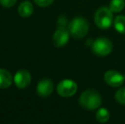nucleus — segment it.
Wrapping results in <instances>:
<instances>
[{"label": "nucleus", "mask_w": 125, "mask_h": 124, "mask_svg": "<svg viewBox=\"0 0 125 124\" xmlns=\"http://www.w3.org/2000/svg\"><path fill=\"white\" fill-rule=\"evenodd\" d=\"M77 83L70 79L62 80L57 85V93L63 98L72 97L77 93Z\"/></svg>", "instance_id": "39448f33"}, {"label": "nucleus", "mask_w": 125, "mask_h": 124, "mask_svg": "<svg viewBox=\"0 0 125 124\" xmlns=\"http://www.w3.org/2000/svg\"><path fill=\"white\" fill-rule=\"evenodd\" d=\"M31 76L30 72L27 70L21 69L19 70L15 73L14 76V83L15 86L20 89H24L26 87H28L31 83Z\"/></svg>", "instance_id": "423d86ee"}, {"label": "nucleus", "mask_w": 125, "mask_h": 124, "mask_svg": "<svg viewBox=\"0 0 125 124\" xmlns=\"http://www.w3.org/2000/svg\"><path fill=\"white\" fill-rule=\"evenodd\" d=\"M78 103L83 109L94 111L99 108L102 103L100 94L94 89H87L81 94Z\"/></svg>", "instance_id": "f257e3e1"}, {"label": "nucleus", "mask_w": 125, "mask_h": 124, "mask_svg": "<svg viewBox=\"0 0 125 124\" xmlns=\"http://www.w3.org/2000/svg\"><path fill=\"white\" fill-rule=\"evenodd\" d=\"M113 15L112 11L107 7H101L94 15V23L101 30H107L112 25Z\"/></svg>", "instance_id": "7ed1b4c3"}, {"label": "nucleus", "mask_w": 125, "mask_h": 124, "mask_svg": "<svg viewBox=\"0 0 125 124\" xmlns=\"http://www.w3.org/2000/svg\"><path fill=\"white\" fill-rule=\"evenodd\" d=\"M112 43L106 38H98L92 44V50L97 56L104 57L112 51Z\"/></svg>", "instance_id": "20e7f679"}, {"label": "nucleus", "mask_w": 125, "mask_h": 124, "mask_svg": "<svg viewBox=\"0 0 125 124\" xmlns=\"http://www.w3.org/2000/svg\"><path fill=\"white\" fill-rule=\"evenodd\" d=\"M17 0H0V3L4 8H11L15 4Z\"/></svg>", "instance_id": "dca6fc26"}, {"label": "nucleus", "mask_w": 125, "mask_h": 124, "mask_svg": "<svg viewBox=\"0 0 125 124\" xmlns=\"http://www.w3.org/2000/svg\"><path fill=\"white\" fill-rule=\"evenodd\" d=\"M115 99L119 104L125 105V87L118 89L115 94Z\"/></svg>", "instance_id": "2eb2a0df"}, {"label": "nucleus", "mask_w": 125, "mask_h": 124, "mask_svg": "<svg viewBox=\"0 0 125 124\" xmlns=\"http://www.w3.org/2000/svg\"><path fill=\"white\" fill-rule=\"evenodd\" d=\"M54 89L53 82L49 78L42 79L37 85V94L42 98H47L52 94Z\"/></svg>", "instance_id": "1a4fd4ad"}, {"label": "nucleus", "mask_w": 125, "mask_h": 124, "mask_svg": "<svg viewBox=\"0 0 125 124\" xmlns=\"http://www.w3.org/2000/svg\"><path fill=\"white\" fill-rule=\"evenodd\" d=\"M37 5L40 7H47L50 6L51 3L54 2V0H34Z\"/></svg>", "instance_id": "f3484780"}, {"label": "nucleus", "mask_w": 125, "mask_h": 124, "mask_svg": "<svg viewBox=\"0 0 125 124\" xmlns=\"http://www.w3.org/2000/svg\"><path fill=\"white\" fill-rule=\"evenodd\" d=\"M70 35V31L66 27H58L53 36V43L56 47L65 46L69 40Z\"/></svg>", "instance_id": "6e6552de"}, {"label": "nucleus", "mask_w": 125, "mask_h": 124, "mask_svg": "<svg viewBox=\"0 0 125 124\" xmlns=\"http://www.w3.org/2000/svg\"><path fill=\"white\" fill-rule=\"evenodd\" d=\"M114 27L116 31L119 33L124 34L125 33V16L124 15H118L114 20Z\"/></svg>", "instance_id": "ddd939ff"}, {"label": "nucleus", "mask_w": 125, "mask_h": 124, "mask_svg": "<svg viewBox=\"0 0 125 124\" xmlns=\"http://www.w3.org/2000/svg\"><path fill=\"white\" fill-rule=\"evenodd\" d=\"M18 13L21 17H29L33 13V5L31 2L24 1L19 5Z\"/></svg>", "instance_id": "9b49d317"}, {"label": "nucleus", "mask_w": 125, "mask_h": 124, "mask_svg": "<svg viewBox=\"0 0 125 124\" xmlns=\"http://www.w3.org/2000/svg\"><path fill=\"white\" fill-rule=\"evenodd\" d=\"M125 7L124 0H112L109 4V9L112 12H120L122 11Z\"/></svg>", "instance_id": "4468645a"}, {"label": "nucleus", "mask_w": 125, "mask_h": 124, "mask_svg": "<svg viewBox=\"0 0 125 124\" xmlns=\"http://www.w3.org/2000/svg\"><path fill=\"white\" fill-rule=\"evenodd\" d=\"M12 84V76L7 70L0 68V88H7Z\"/></svg>", "instance_id": "9d476101"}, {"label": "nucleus", "mask_w": 125, "mask_h": 124, "mask_svg": "<svg viewBox=\"0 0 125 124\" xmlns=\"http://www.w3.org/2000/svg\"><path fill=\"white\" fill-rule=\"evenodd\" d=\"M58 27H66L67 25V19L65 15H61L58 18V22H57Z\"/></svg>", "instance_id": "a211bd4d"}, {"label": "nucleus", "mask_w": 125, "mask_h": 124, "mask_svg": "<svg viewBox=\"0 0 125 124\" xmlns=\"http://www.w3.org/2000/svg\"><path fill=\"white\" fill-rule=\"evenodd\" d=\"M89 22L83 17H76L68 25V30L71 36L77 39L84 38L89 32Z\"/></svg>", "instance_id": "f03ea898"}, {"label": "nucleus", "mask_w": 125, "mask_h": 124, "mask_svg": "<svg viewBox=\"0 0 125 124\" xmlns=\"http://www.w3.org/2000/svg\"><path fill=\"white\" fill-rule=\"evenodd\" d=\"M110 112L105 108H100L95 113V118L99 123H106L110 119Z\"/></svg>", "instance_id": "f8f14e48"}, {"label": "nucleus", "mask_w": 125, "mask_h": 124, "mask_svg": "<svg viewBox=\"0 0 125 124\" xmlns=\"http://www.w3.org/2000/svg\"><path fill=\"white\" fill-rule=\"evenodd\" d=\"M104 79L109 86L117 88V87H120L121 85H123L124 81V76L118 71L110 70L105 73Z\"/></svg>", "instance_id": "0eeeda50"}, {"label": "nucleus", "mask_w": 125, "mask_h": 124, "mask_svg": "<svg viewBox=\"0 0 125 124\" xmlns=\"http://www.w3.org/2000/svg\"><path fill=\"white\" fill-rule=\"evenodd\" d=\"M124 80H125V75H124Z\"/></svg>", "instance_id": "6ab92c4d"}]
</instances>
